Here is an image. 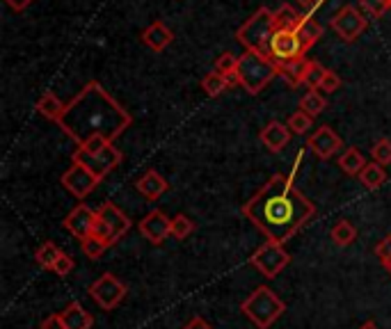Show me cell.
<instances>
[{"label":"cell","instance_id":"6da1fadb","mask_svg":"<svg viewBox=\"0 0 391 329\" xmlns=\"http://www.w3.org/2000/svg\"><path fill=\"white\" fill-rule=\"evenodd\" d=\"M243 215L268 240L286 245L316 215V206L293 186L290 176L272 174L257 195L243 204Z\"/></svg>","mask_w":391,"mask_h":329},{"label":"cell","instance_id":"7a4b0ae2","mask_svg":"<svg viewBox=\"0 0 391 329\" xmlns=\"http://www.w3.org/2000/svg\"><path fill=\"white\" fill-rule=\"evenodd\" d=\"M131 124L133 117L129 110L117 103L110 91H105L96 80H89L69 103H65V112L58 122L78 146L94 135H103L105 140L115 142Z\"/></svg>","mask_w":391,"mask_h":329},{"label":"cell","instance_id":"3957f363","mask_svg":"<svg viewBox=\"0 0 391 329\" xmlns=\"http://www.w3.org/2000/svg\"><path fill=\"white\" fill-rule=\"evenodd\" d=\"M272 32H275V12H270L268 7H261L238 27L236 39H238L248 51L261 53V55H266V58H270Z\"/></svg>","mask_w":391,"mask_h":329},{"label":"cell","instance_id":"277c9868","mask_svg":"<svg viewBox=\"0 0 391 329\" xmlns=\"http://www.w3.org/2000/svg\"><path fill=\"white\" fill-rule=\"evenodd\" d=\"M275 76H279V73L272 58H266V55L254 51H245L238 58V80L248 94L257 96Z\"/></svg>","mask_w":391,"mask_h":329},{"label":"cell","instance_id":"5b68a950","mask_svg":"<svg viewBox=\"0 0 391 329\" xmlns=\"http://www.w3.org/2000/svg\"><path fill=\"white\" fill-rule=\"evenodd\" d=\"M241 311L248 316L259 329H270L272 325L281 318V314L286 311V304L281 302V297L275 290L268 286H259L241 304Z\"/></svg>","mask_w":391,"mask_h":329},{"label":"cell","instance_id":"8992f818","mask_svg":"<svg viewBox=\"0 0 391 329\" xmlns=\"http://www.w3.org/2000/svg\"><path fill=\"white\" fill-rule=\"evenodd\" d=\"M129 231H131V219L126 217L120 210V206H115L113 201H105V204L96 210L92 236L98 238L105 247L117 245Z\"/></svg>","mask_w":391,"mask_h":329},{"label":"cell","instance_id":"52a82bcc","mask_svg":"<svg viewBox=\"0 0 391 329\" xmlns=\"http://www.w3.org/2000/svg\"><path fill=\"white\" fill-rule=\"evenodd\" d=\"M288 261H290V256L286 254L284 245L275 243V240H266L250 256V263L268 279H275L277 274L288 265Z\"/></svg>","mask_w":391,"mask_h":329},{"label":"cell","instance_id":"ba28073f","mask_svg":"<svg viewBox=\"0 0 391 329\" xmlns=\"http://www.w3.org/2000/svg\"><path fill=\"white\" fill-rule=\"evenodd\" d=\"M122 158H124L122 151L117 149V146H113V144L105 146V149L101 153H96V155L87 153L83 149H76V153H74V162L76 164H83V167L92 172L98 181H103L108 174H110L117 167V164L122 162Z\"/></svg>","mask_w":391,"mask_h":329},{"label":"cell","instance_id":"9c48e42d","mask_svg":"<svg viewBox=\"0 0 391 329\" xmlns=\"http://www.w3.org/2000/svg\"><path fill=\"white\" fill-rule=\"evenodd\" d=\"M126 292L129 290H126L124 283L110 272L101 274V277L89 286V295H92L96 304L101 309H105V311H113V309L120 307L122 299L126 297Z\"/></svg>","mask_w":391,"mask_h":329},{"label":"cell","instance_id":"30bf717a","mask_svg":"<svg viewBox=\"0 0 391 329\" xmlns=\"http://www.w3.org/2000/svg\"><path fill=\"white\" fill-rule=\"evenodd\" d=\"M307 55V49L295 30H275L270 39V58L275 62H290Z\"/></svg>","mask_w":391,"mask_h":329},{"label":"cell","instance_id":"8fae6325","mask_svg":"<svg viewBox=\"0 0 391 329\" xmlns=\"http://www.w3.org/2000/svg\"><path fill=\"white\" fill-rule=\"evenodd\" d=\"M366 25H368V18L364 16L357 7H352V5H345L341 7L339 12H336L332 16V27H334V32L341 37L343 41H354L357 37L366 30Z\"/></svg>","mask_w":391,"mask_h":329},{"label":"cell","instance_id":"7c38bea8","mask_svg":"<svg viewBox=\"0 0 391 329\" xmlns=\"http://www.w3.org/2000/svg\"><path fill=\"white\" fill-rule=\"evenodd\" d=\"M98 183L101 181H98L92 172L85 169L83 164H76V162L71 164L65 174H62V186H65L76 199H85L89 192L98 186Z\"/></svg>","mask_w":391,"mask_h":329},{"label":"cell","instance_id":"4fadbf2b","mask_svg":"<svg viewBox=\"0 0 391 329\" xmlns=\"http://www.w3.org/2000/svg\"><path fill=\"white\" fill-rule=\"evenodd\" d=\"M140 233L147 238L151 245H160L167 236H172V219L162 210H151L149 215L140 219Z\"/></svg>","mask_w":391,"mask_h":329},{"label":"cell","instance_id":"5bb4252c","mask_svg":"<svg viewBox=\"0 0 391 329\" xmlns=\"http://www.w3.org/2000/svg\"><path fill=\"white\" fill-rule=\"evenodd\" d=\"M94 219H96V210H92V208L85 206V204H78L65 217V228L74 238H78V240H85V238L92 236Z\"/></svg>","mask_w":391,"mask_h":329},{"label":"cell","instance_id":"9a60e30c","mask_svg":"<svg viewBox=\"0 0 391 329\" xmlns=\"http://www.w3.org/2000/svg\"><path fill=\"white\" fill-rule=\"evenodd\" d=\"M307 146L312 149L321 160L332 158V155L341 149V137L334 133V128L330 126H321L312 137L307 140Z\"/></svg>","mask_w":391,"mask_h":329},{"label":"cell","instance_id":"2e32d148","mask_svg":"<svg viewBox=\"0 0 391 329\" xmlns=\"http://www.w3.org/2000/svg\"><path fill=\"white\" fill-rule=\"evenodd\" d=\"M277 64V73L284 78L290 87H300L307 82V73L312 67V60L300 58V60H290V62H275Z\"/></svg>","mask_w":391,"mask_h":329},{"label":"cell","instance_id":"e0dca14e","mask_svg":"<svg viewBox=\"0 0 391 329\" xmlns=\"http://www.w3.org/2000/svg\"><path fill=\"white\" fill-rule=\"evenodd\" d=\"M142 41H144V46H149L151 51L160 53L174 41V32H172L162 21H153L147 30L142 32Z\"/></svg>","mask_w":391,"mask_h":329},{"label":"cell","instance_id":"ac0fdd59","mask_svg":"<svg viewBox=\"0 0 391 329\" xmlns=\"http://www.w3.org/2000/svg\"><path fill=\"white\" fill-rule=\"evenodd\" d=\"M138 190H140V195L142 197H147L149 201H156L160 195H165V192L169 190V183L160 176V174L156 169H147L142 174V176L138 179Z\"/></svg>","mask_w":391,"mask_h":329},{"label":"cell","instance_id":"d6986e66","mask_svg":"<svg viewBox=\"0 0 391 329\" xmlns=\"http://www.w3.org/2000/svg\"><path fill=\"white\" fill-rule=\"evenodd\" d=\"M62 323H65V329H92L94 327V318L89 311H85V307L80 302H71V304L60 311Z\"/></svg>","mask_w":391,"mask_h":329},{"label":"cell","instance_id":"ffe728a7","mask_svg":"<svg viewBox=\"0 0 391 329\" xmlns=\"http://www.w3.org/2000/svg\"><path fill=\"white\" fill-rule=\"evenodd\" d=\"M290 140V128L281 122H270L261 131V142L268 146L270 151H281Z\"/></svg>","mask_w":391,"mask_h":329},{"label":"cell","instance_id":"44dd1931","mask_svg":"<svg viewBox=\"0 0 391 329\" xmlns=\"http://www.w3.org/2000/svg\"><path fill=\"white\" fill-rule=\"evenodd\" d=\"M305 18L307 14L297 12V9H293V5L286 3L275 12V30H297Z\"/></svg>","mask_w":391,"mask_h":329},{"label":"cell","instance_id":"7402d4cb","mask_svg":"<svg viewBox=\"0 0 391 329\" xmlns=\"http://www.w3.org/2000/svg\"><path fill=\"white\" fill-rule=\"evenodd\" d=\"M359 181H361V186L366 190H378V188L385 186L387 172L378 162H366V167H364L361 174H359Z\"/></svg>","mask_w":391,"mask_h":329},{"label":"cell","instance_id":"603a6c76","mask_svg":"<svg viewBox=\"0 0 391 329\" xmlns=\"http://www.w3.org/2000/svg\"><path fill=\"white\" fill-rule=\"evenodd\" d=\"M37 110L46 119H51V122H60L62 112H65V103L53 91H44L41 98L37 101Z\"/></svg>","mask_w":391,"mask_h":329},{"label":"cell","instance_id":"cb8c5ba5","mask_svg":"<svg viewBox=\"0 0 391 329\" xmlns=\"http://www.w3.org/2000/svg\"><path fill=\"white\" fill-rule=\"evenodd\" d=\"M339 167H341L345 174H348V176H359L361 169L366 167V160H364V155L359 153L357 146H348V151L341 153Z\"/></svg>","mask_w":391,"mask_h":329},{"label":"cell","instance_id":"d4e9b609","mask_svg":"<svg viewBox=\"0 0 391 329\" xmlns=\"http://www.w3.org/2000/svg\"><path fill=\"white\" fill-rule=\"evenodd\" d=\"M325 105H327V98L318 89H309L307 94L300 98V110H302V112H307L309 117H314V119L323 112Z\"/></svg>","mask_w":391,"mask_h":329},{"label":"cell","instance_id":"484cf974","mask_svg":"<svg viewBox=\"0 0 391 329\" xmlns=\"http://www.w3.org/2000/svg\"><path fill=\"white\" fill-rule=\"evenodd\" d=\"M295 32L300 34V39H302L305 49L309 51V49H312V46L323 37V25H321V23H316L312 16H307L305 21H302V25H300Z\"/></svg>","mask_w":391,"mask_h":329},{"label":"cell","instance_id":"4316f807","mask_svg":"<svg viewBox=\"0 0 391 329\" xmlns=\"http://www.w3.org/2000/svg\"><path fill=\"white\" fill-rule=\"evenodd\" d=\"M60 254H62V250L56 243H44L39 250L34 252V261H37L44 270H53L60 259Z\"/></svg>","mask_w":391,"mask_h":329},{"label":"cell","instance_id":"83f0119b","mask_svg":"<svg viewBox=\"0 0 391 329\" xmlns=\"http://www.w3.org/2000/svg\"><path fill=\"white\" fill-rule=\"evenodd\" d=\"M354 238H357V228H354L348 219H339L334 226H332V240L339 245V247H348L354 243Z\"/></svg>","mask_w":391,"mask_h":329},{"label":"cell","instance_id":"f1b7e54d","mask_svg":"<svg viewBox=\"0 0 391 329\" xmlns=\"http://www.w3.org/2000/svg\"><path fill=\"white\" fill-rule=\"evenodd\" d=\"M202 87H204V91L208 96H220L231 85H229V80H226V76H222V73H217V71H211V73H206L204 76Z\"/></svg>","mask_w":391,"mask_h":329},{"label":"cell","instance_id":"f546056e","mask_svg":"<svg viewBox=\"0 0 391 329\" xmlns=\"http://www.w3.org/2000/svg\"><path fill=\"white\" fill-rule=\"evenodd\" d=\"M286 126L290 128V133L305 135V133H309V128L314 126V117H309L307 112H302V110H297V112H293V115L288 117Z\"/></svg>","mask_w":391,"mask_h":329},{"label":"cell","instance_id":"4dcf8cb0","mask_svg":"<svg viewBox=\"0 0 391 329\" xmlns=\"http://www.w3.org/2000/svg\"><path fill=\"white\" fill-rule=\"evenodd\" d=\"M193 231H195V222L188 215L181 213L177 217H172V238H177V240H184V238H188Z\"/></svg>","mask_w":391,"mask_h":329},{"label":"cell","instance_id":"1f68e13d","mask_svg":"<svg viewBox=\"0 0 391 329\" xmlns=\"http://www.w3.org/2000/svg\"><path fill=\"white\" fill-rule=\"evenodd\" d=\"M213 71L222 73V76H233V73H238V58H236L233 53H222L220 58L215 60Z\"/></svg>","mask_w":391,"mask_h":329},{"label":"cell","instance_id":"d6a6232c","mask_svg":"<svg viewBox=\"0 0 391 329\" xmlns=\"http://www.w3.org/2000/svg\"><path fill=\"white\" fill-rule=\"evenodd\" d=\"M359 5L368 16L380 18L391 9V0H359Z\"/></svg>","mask_w":391,"mask_h":329},{"label":"cell","instance_id":"836d02e7","mask_svg":"<svg viewBox=\"0 0 391 329\" xmlns=\"http://www.w3.org/2000/svg\"><path fill=\"white\" fill-rule=\"evenodd\" d=\"M373 153V162L378 164H391V140L382 137V140L376 142V146L371 149Z\"/></svg>","mask_w":391,"mask_h":329},{"label":"cell","instance_id":"e575fe53","mask_svg":"<svg viewBox=\"0 0 391 329\" xmlns=\"http://www.w3.org/2000/svg\"><path fill=\"white\" fill-rule=\"evenodd\" d=\"M80 247H83V254L87 256V259H101L103 252L108 250V247L94 236H89V238H85V240H80Z\"/></svg>","mask_w":391,"mask_h":329},{"label":"cell","instance_id":"d590c367","mask_svg":"<svg viewBox=\"0 0 391 329\" xmlns=\"http://www.w3.org/2000/svg\"><path fill=\"white\" fill-rule=\"evenodd\" d=\"M325 67L321 62H316V60H312V67H309V73H307V82L305 85L309 87V89H318L321 87V80H323V76H325Z\"/></svg>","mask_w":391,"mask_h":329},{"label":"cell","instance_id":"8d00e7d4","mask_svg":"<svg viewBox=\"0 0 391 329\" xmlns=\"http://www.w3.org/2000/svg\"><path fill=\"white\" fill-rule=\"evenodd\" d=\"M113 142L110 140H105L103 135H94V137H89V140L85 142V144H80L78 149H83V151H87V153H92V155H96V153H101L105 146H110Z\"/></svg>","mask_w":391,"mask_h":329},{"label":"cell","instance_id":"74e56055","mask_svg":"<svg viewBox=\"0 0 391 329\" xmlns=\"http://www.w3.org/2000/svg\"><path fill=\"white\" fill-rule=\"evenodd\" d=\"M376 256L385 268H391V236L382 238V240L376 245Z\"/></svg>","mask_w":391,"mask_h":329},{"label":"cell","instance_id":"f35d334b","mask_svg":"<svg viewBox=\"0 0 391 329\" xmlns=\"http://www.w3.org/2000/svg\"><path fill=\"white\" fill-rule=\"evenodd\" d=\"M341 87V78H339V73H334V71H330L327 69L325 71V76H323V80H321V91H327V94H332V91H336Z\"/></svg>","mask_w":391,"mask_h":329},{"label":"cell","instance_id":"ab89813d","mask_svg":"<svg viewBox=\"0 0 391 329\" xmlns=\"http://www.w3.org/2000/svg\"><path fill=\"white\" fill-rule=\"evenodd\" d=\"M71 270H74V259H71L69 254L62 252L58 263H56V268H53V272H56L58 277H67V274H71Z\"/></svg>","mask_w":391,"mask_h":329},{"label":"cell","instance_id":"60d3db41","mask_svg":"<svg viewBox=\"0 0 391 329\" xmlns=\"http://www.w3.org/2000/svg\"><path fill=\"white\" fill-rule=\"evenodd\" d=\"M41 329H65V323H62L60 314H51L41 320Z\"/></svg>","mask_w":391,"mask_h":329},{"label":"cell","instance_id":"b9f144b4","mask_svg":"<svg viewBox=\"0 0 391 329\" xmlns=\"http://www.w3.org/2000/svg\"><path fill=\"white\" fill-rule=\"evenodd\" d=\"M184 329H213L211 325L206 323V320L202 318V316H193L188 320V325L184 327Z\"/></svg>","mask_w":391,"mask_h":329},{"label":"cell","instance_id":"7bdbcfd3","mask_svg":"<svg viewBox=\"0 0 391 329\" xmlns=\"http://www.w3.org/2000/svg\"><path fill=\"white\" fill-rule=\"evenodd\" d=\"M5 3L10 5L14 12H23V9H28L34 3V0H5Z\"/></svg>","mask_w":391,"mask_h":329},{"label":"cell","instance_id":"ee69618b","mask_svg":"<svg viewBox=\"0 0 391 329\" xmlns=\"http://www.w3.org/2000/svg\"><path fill=\"white\" fill-rule=\"evenodd\" d=\"M295 3H297V5H302V7L307 9V12H314V9H316L318 5H321L323 0H295Z\"/></svg>","mask_w":391,"mask_h":329},{"label":"cell","instance_id":"f6af8a7d","mask_svg":"<svg viewBox=\"0 0 391 329\" xmlns=\"http://www.w3.org/2000/svg\"><path fill=\"white\" fill-rule=\"evenodd\" d=\"M359 329H378V325H376V320H366Z\"/></svg>","mask_w":391,"mask_h":329},{"label":"cell","instance_id":"bcb514c9","mask_svg":"<svg viewBox=\"0 0 391 329\" xmlns=\"http://www.w3.org/2000/svg\"><path fill=\"white\" fill-rule=\"evenodd\" d=\"M387 270H389V274H391V268H387Z\"/></svg>","mask_w":391,"mask_h":329}]
</instances>
